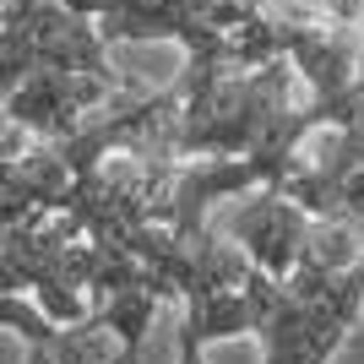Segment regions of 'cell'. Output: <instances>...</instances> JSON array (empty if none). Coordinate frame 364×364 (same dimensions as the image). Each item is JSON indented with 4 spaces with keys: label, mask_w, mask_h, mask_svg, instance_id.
<instances>
[{
    "label": "cell",
    "mask_w": 364,
    "mask_h": 364,
    "mask_svg": "<svg viewBox=\"0 0 364 364\" xmlns=\"http://www.w3.org/2000/svg\"><path fill=\"white\" fill-rule=\"evenodd\" d=\"M114 44H147L174 38L185 49V71H250V65L283 55L294 22L272 16L256 0H65Z\"/></svg>",
    "instance_id": "obj_1"
},
{
    "label": "cell",
    "mask_w": 364,
    "mask_h": 364,
    "mask_svg": "<svg viewBox=\"0 0 364 364\" xmlns=\"http://www.w3.org/2000/svg\"><path fill=\"white\" fill-rule=\"evenodd\" d=\"M364 316V256L343 272H294L261 316V364H332Z\"/></svg>",
    "instance_id": "obj_2"
},
{
    "label": "cell",
    "mask_w": 364,
    "mask_h": 364,
    "mask_svg": "<svg viewBox=\"0 0 364 364\" xmlns=\"http://www.w3.org/2000/svg\"><path fill=\"white\" fill-rule=\"evenodd\" d=\"M131 76H92V71H65V65H38V71L16 76L0 92V114L33 136H71L92 109H104Z\"/></svg>",
    "instance_id": "obj_3"
},
{
    "label": "cell",
    "mask_w": 364,
    "mask_h": 364,
    "mask_svg": "<svg viewBox=\"0 0 364 364\" xmlns=\"http://www.w3.org/2000/svg\"><path fill=\"white\" fill-rule=\"evenodd\" d=\"M272 16L289 22H337V28H364V0H256Z\"/></svg>",
    "instance_id": "obj_4"
},
{
    "label": "cell",
    "mask_w": 364,
    "mask_h": 364,
    "mask_svg": "<svg viewBox=\"0 0 364 364\" xmlns=\"http://www.w3.org/2000/svg\"><path fill=\"white\" fill-rule=\"evenodd\" d=\"M201 348H207V343L180 321V353H174V364H207V353H201Z\"/></svg>",
    "instance_id": "obj_5"
}]
</instances>
